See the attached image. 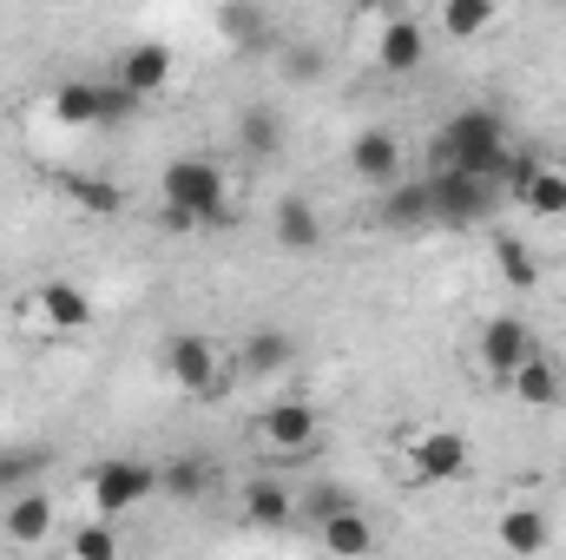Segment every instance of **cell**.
Segmentation results:
<instances>
[{"instance_id": "cell-5", "label": "cell", "mask_w": 566, "mask_h": 560, "mask_svg": "<svg viewBox=\"0 0 566 560\" xmlns=\"http://www.w3.org/2000/svg\"><path fill=\"white\" fill-rule=\"evenodd\" d=\"M165 376L185 390V396H211L224 383V343L205 336V330H178L165 336Z\"/></svg>"}, {"instance_id": "cell-8", "label": "cell", "mask_w": 566, "mask_h": 560, "mask_svg": "<svg viewBox=\"0 0 566 560\" xmlns=\"http://www.w3.org/2000/svg\"><path fill=\"white\" fill-rule=\"evenodd\" d=\"M468 435L461 428H422L416 442H409V475L416 481H461L468 475Z\"/></svg>"}, {"instance_id": "cell-21", "label": "cell", "mask_w": 566, "mask_h": 560, "mask_svg": "<svg viewBox=\"0 0 566 560\" xmlns=\"http://www.w3.org/2000/svg\"><path fill=\"white\" fill-rule=\"evenodd\" d=\"M218 33H224L231 46L258 53V46L271 40V20H264V7H258V0H224V7H218Z\"/></svg>"}, {"instance_id": "cell-18", "label": "cell", "mask_w": 566, "mask_h": 560, "mask_svg": "<svg viewBox=\"0 0 566 560\" xmlns=\"http://www.w3.org/2000/svg\"><path fill=\"white\" fill-rule=\"evenodd\" d=\"M494 541H501L507 554H547L554 521H547V508H507V515L494 521Z\"/></svg>"}, {"instance_id": "cell-17", "label": "cell", "mask_w": 566, "mask_h": 560, "mask_svg": "<svg viewBox=\"0 0 566 560\" xmlns=\"http://www.w3.org/2000/svg\"><path fill=\"white\" fill-rule=\"evenodd\" d=\"M428 60V33L416 20H389L382 33H376V66L382 73H416Z\"/></svg>"}, {"instance_id": "cell-29", "label": "cell", "mask_w": 566, "mask_h": 560, "mask_svg": "<svg viewBox=\"0 0 566 560\" xmlns=\"http://www.w3.org/2000/svg\"><path fill=\"white\" fill-rule=\"evenodd\" d=\"M343 508H363L356 488H343V481H316L310 495H296V515H310V521H329V515H343Z\"/></svg>"}, {"instance_id": "cell-30", "label": "cell", "mask_w": 566, "mask_h": 560, "mask_svg": "<svg viewBox=\"0 0 566 560\" xmlns=\"http://www.w3.org/2000/svg\"><path fill=\"white\" fill-rule=\"evenodd\" d=\"M73 554H80V560H113V554H119L113 521H106V515H93L86 528H73Z\"/></svg>"}, {"instance_id": "cell-28", "label": "cell", "mask_w": 566, "mask_h": 560, "mask_svg": "<svg viewBox=\"0 0 566 560\" xmlns=\"http://www.w3.org/2000/svg\"><path fill=\"white\" fill-rule=\"evenodd\" d=\"M494 265H501V278H507V283H521V290H527V283L541 278L534 251H527V245H521L514 231H494Z\"/></svg>"}, {"instance_id": "cell-26", "label": "cell", "mask_w": 566, "mask_h": 560, "mask_svg": "<svg viewBox=\"0 0 566 560\" xmlns=\"http://www.w3.org/2000/svg\"><path fill=\"white\" fill-rule=\"evenodd\" d=\"M205 481H211V468H205V455H178L171 468H158V488L178 501V508H191L198 495H205Z\"/></svg>"}, {"instance_id": "cell-31", "label": "cell", "mask_w": 566, "mask_h": 560, "mask_svg": "<svg viewBox=\"0 0 566 560\" xmlns=\"http://www.w3.org/2000/svg\"><path fill=\"white\" fill-rule=\"evenodd\" d=\"M277 66H283V80H290V86H316V73H323V53H316V46H303V40H283Z\"/></svg>"}, {"instance_id": "cell-15", "label": "cell", "mask_w": 566, "mask_h": 560, "mask_svg": "<svg viewBox=\"0 0 566 560\" xmlns=\"http://www.w3.org/2000/svg\"><path fill=\"white\" fill-rule=\"evenodd\" d=\"M376 218H382L389 231H422V225H434L428 178H396V185H382V205H376Z\"/></svg>"}, {"instance_id": "cell-3", "label": "cell", "mask_w": 566, "mask_h": 560, "mask_svg": "<svg viewBox=\"0 0 566 560\" xmlns=\"http://www.w3.org/2000/svg\"><path fill=\"white\" fill-rule=\"evenodd\" d=\"M158 495V468L145 455H106L93 475H86V508L106 515V521H126L133 508H145Z\"/></svg>"}, {"instance_id": "cell-13", "label": "cell", "mask_w": 566, "mask_h": 560, "mask_svg": "<svg viewBox=\"0 0 566 560\" xmlns=\"http://www.w3.org/2000/svg\"><path fill=\"white\" fill-rule=\"evenodd\" d=\"M271 231H277V245L290 251V258H316V251H323V218H316V205L296 198V191H283L277 198Z\"/></svg>"}, {"instance_id": "cell-25", "label": "cell", "mask_w": 566, "mask_h": 560, "mask_svg": "<svg viewBox=\"0 0 566 560\" xmlns=\"http://www.w3.org/2000/svg\"><path fill=\"white\" fill-rule=\"evenodd\" d=\"M501 20V0H441V33L448 40H481Z\"/></svg>"}, {"instance_id": "cell-9", "label": "cell", "mask_w": 566, "mask_h": 560, "mask_svg": "<svg viewBox=\"0 0 566 560\" xmlns=\"http://www.w3.org/2000/svg\"><path fill=\"white\" fill-rule=\"evenodd\" d=\"M171 73H178L171 46H165V40H139V46H126V53H119V73H113V80H119V86L145 106V100H158V93L171 86Z\"/></svg>"}, {"instance_id": "cell-1", "label": "cell", "mask_w": 566, "mask_h": 560, "mask_svg": "<svg viewBox=\"0 0 566 560\" xmlns=\"http://www.w3.org/2000/svg\"><path fill=\"white\" fill-rule=\"evenodd\" d=\"M158 205H165V225H171V231H218V225L238 218L224 165H218V158H198V152L165 158V172H158Z\"/></svg>"}, {"instance_id": "cell-32", "label": "cell", "mask_w": 566, "mask_h": 560, "mask_svg": "<svg viewBox=\"0 0 566 560\" xmlns=\"http://www.w3.org/2000/svg\"><path fill=\"white\" fill-rule=\"evenodd\" d=\"M40 468H46V455H40V448H7V455H0V488L13 495V488H27Z\"/></svg>"}, {"instance_id": "cell-24", "label": "cell", "mask_w": 566, "mask_h": 560, "mask_svg": "<svg viewBox=\"0 0 566 560\" xmlns=\"http://www.w3.org/2000/svg\"><path fill=\"white\" fill-rule=\"evenodd\" d=\"M66 198H73L80 211H93V218L126 211V191H119L113 178H99V172H66Z\"/></svg>"}, {"instance_id": "cell-14", "label": "cell", "mask_w": 566, "mask_h": 560, "mask_svg": "<svg viewBox=\"0 0 566 560\" xmlns=\"http://www.w3.org/2000/svg\"><path fill=\"white\" fill-rule=\"evenodd\" d=\"M507 390H514V403H527V409H566V376L547 350H534V356L507 376Z\"/></svg>"}, {"instance_id": "cell-16", "label": "cell", "mask_w": 566, "mask_h": 560, "mask_svg": "<svg viewBox=\"0 0 566 560\" xmlns=\"http://www.w3.org/2000/svg\"><path fill=\"white\" fill-rule=\"evenodd\" d=\"M53 120L73 126V133L106 126V86H99V80H66V86H53Z\"/></svg>"}, {"instance_id": "cell-10", "label": "cell", "mask_w": 566, "mask_h": 560, "mask_svg": "<svg viewBox=\"0 0 566 560\" xmlns=\"http://www.w3.org/2000/svg\"><path fill=\"white\" fill-rule=\"evenodd\" d=\"M27 310L46 323V330H60V336H80L86 323H93V297L80 290L73 278H53V283H40L33 297H27Z\"/></svg>"}, {"instance_id": "cell-19", "label": "cell", "mask_w": 566, "mask_h": 560, "mask_svg": "<svg viewBox=\"0 0 566 560\" xmlns=\"http://www.w3.org/2000/svg\"><path fill=\"white\" fill-rule=\"evenodd\" d=\"M244 515H251L258 528H283V521L296 515V495L283 488V475H251V481H244Z\"/></svg>"}, {"instance_id": "cell-23", "label": "cell", "mask_w": 566, "mask_h": 560, "mask_svg": "<svg viewBox=\"0 0 566 560\" xmlns=\"http://www.w3.org/2000/svg\"><path fill=\"white\" fill-rule=\"evenodd\" d=\"M316 535H323V548H329V554H369V548H376V528H369V515H363V508H343V515L316 521Z\"/></svg>"}, {"instance_id": "cell-2", "label": "cell", "mask_w": 566, "mask_h": 560, "mask_svg": "<svg viewBox=\"0 0 566 560\" xmlns=\"http://www.w3.org/2000/svg\"><path fill=\"white\" fill-rule=\"evenodd\" d=\"M507 152H514V139H507V120H501L494 106H461V113H448V120L434 126V139H428V172L454 165V172H481V178L501 185Z\"/></svg>"}, {"instance_id": "cell-22", "label": "cell", "mask_w": 566, "mask_h": 560, "mask_svg": "<svg viewBox=\"0 0 566 560\" xmlns=\"http://www.w3.org/2000/svg\"><path fill=\"white\" fill-rule=\"evenodd\" d=\"M514 205H527L534 218H566V165H547V158H541Z\"/></svg>"}, {"instance_id": "cell-11", "label": "cell", "mask_w": 566, "mask_h": 560, "mask_svg": "<svg viewBox=\"0 0 566 560\" xmlns=\"http://www.w3.org/2000/svg\"><path fill=\"white\" fill-rule=\"evenodd\" d=\"M349 172L363 178V185H396L402 178V139L389 133V126H363L356 139H349Z\"/></svg>"}, {"instance_id": "cell-6", "label": "cell", "mask_w": 566, "mask_h": 560, "mask_svg": "<svg viewBox=\"0 0 566 560\" xmlns=\"http://www.w3.org/2000/svg\"><path fill=\"white\" fill-rule=\"evenodd\" d=\"M316 435H323V422H316L310 403H271V409L258 416V442H264V455L283 462V468L310 462V455H316Z\"/></svg>"}, {"instance_id": "cell-27", "label": "cell", "mask_w": 566, "mask_h": 560, "mask_svg": "<svg viewBox=\"0 0 566 560\" xmlns=\"http://www.w3.org/2000/svg\"><path fill=\"white\" fill-rule=\"evenodd\" d=\"M290 356H296V343H290L283 330L244 336V370H251V376H277V370H290Z\"/></svg>"}, {"instance_id": "cell-7", "label": "cell", "mask_w": 566, "mask_h": 560, "mask_svg": "<svg viewBox=\"0 0 566 560\" xmlns=\"http://www.w3.org/2000/svg\"><path fill=\"white\" fill-rule=\"evenodd\" d=\"M534 350H541V336H534L521 317H488V323H481V336H474V356H481V370H488L494 383H507Z\"/></svg>"}, {"instance_id": "cell-4", "label": "cell", "mask_w": 566, "mask_h": 560, "mask_svg": "<svg viewBox=\"0 0 566 560\" xmlns=\"http://www.w3.org/2000/svg\"><path fill=\"white\" fill-rule=\"evenodd\" d=\"M428 198H434V225L468 231V225H488V218H494L501 185L481 178V172H454V165H441V172H428Z\"/></svg>"}, {"instance_id": "cell-20", "label": "cell", "mask_w": 566, "mask_h": 560, "mask_svg": "<svg viewBox=\"0 0 566 560\" xmlns=\"http://www.w3.org/2000/svg\"><path fill=\"white\" fill-rule=\"evenodd\" d=\"M238 152H244V158H277L283 152V113L277 106H244V113H238Z\"/></svg>"}, {"instance_id": "cell-12", "label": "cell", "mask_w": 566, "mask_h": 560, "mask_svg": "<svg viewBox=\"0 0 566 560\" xmlns=\"http://www.w3.org/2000/svg\"><path fill=\"white\" fill-rule=\"evenodd\" d=\"M0 535L13 541V548H40L46 535H53V495L46 488H13L7 495V515H0Z\"/></svg>"}]
</instances>
